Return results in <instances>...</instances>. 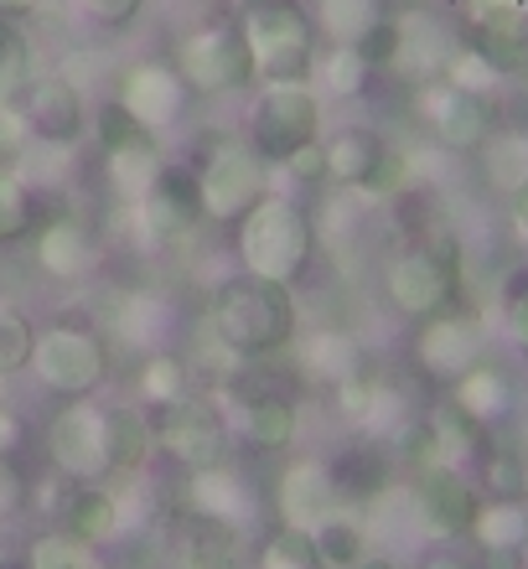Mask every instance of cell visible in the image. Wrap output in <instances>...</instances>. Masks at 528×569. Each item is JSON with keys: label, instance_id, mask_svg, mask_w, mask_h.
<instances>
[{"label": "cell", "instance_id": "obj_1", "mask_svg": "<svg viewBox=\"0 0 528 569\" xmlns=\"http://www.w3.org/2000/svg\"><path fill=\"white\" fill-rule=\"evenodd\" d=\"M212 337L233 352V358H275L290 352L301 337V311L290 284L259 280V274H233L218 284L212 296Z\"/></svg>", "mask_w": 528, "mask_h": 569}, {"label": "cell", "instance_id": "obj_2", "mask_svg": "<svg viewBox=\"0 0 528 569\" xmlns=\"http://www.w3.org/2000/svg\"><path fill=\"white\" fill-rule=\"evenodd\" d=\"M233 249H239L243 274L296 284L306 274V264H311V254H317V233H311V218H306L301 202H290L280 192H265L239 218Z\"/></svg>", "mask_w": 528, "mask_h": 569}, {"label": "cell", "instance_id": "obj_3", "mask_svg": "<svg viewBox=\"0 0 528 569\" xmlns=\"http://www.w3.org/2000/svg\"><path fill=\"white\" fill-rule=\"evenodd\" d=\"M239 31L259 83H306L317 62V21L301 6H243Z\"/></svg>", "mask_w": 528, "mask_h": 569}, {"label": "cell", "instance_id": "obj_4", "mask_svg": "<svg viewBox=\"0 0 528 569\" xmlns=\"http://www.w3.org/2000/svg\"><path fill=\"white\" fill-rule=\"evenodd\" d=\"M27 373L37 378L47 393H58V399H93L99 383L109 378V347L99 331L58 321V327L37 331Z\"/></svg>", "mask_w": 528, "mask_h": 569}, {"label": "cell", "instance_id": "obj_5", "mask_svg": "<svg viewBox=\"0 0 528 569\" xmlns=\"http://www.w3.org/2000/svg\"><path fill=\"white\" fill-rule=\"evenodd\" d=\"M321 140V99L311 83H265L249 114V150L259 161H286L290 150Z\"/></svg>", "mask_w": 528, "mask_h": 569}, {"label": "cell", "instance_id": "obj_6", "mask_svg": "<svg viewBox=\"0 0 528 569\" xmlns=\"http://www.w3.org/2000/svg\"><path fill=\"white\" fill-rule=\"evenodd\" d=\"M47 456L62 481H104L109 466V409L93 399H62V409L47 420Z\"/></svg>", "mask_w": 528, "mask_h": 569}, {"label": "cell", "instance_id": "obj_7", "mask_svg": "<svg viewBox=\"0 0 528 569\" xmlns=\"http://www.w3.org/2000/svg\"><path fill=\"white\" fill-rule=\"evenodd\" d=\"M177 73L187 78L192 93H233L255 83V58L243 42L239 21H212L181 37L177 47Z\"/></svg>", "mask_w": 528, "mask_h": 569}, {"label": "cell", "instance_id": "obj_8", "mask_svg": "<svg viewBox=\"0 0 528 569\" xmlns=\"http://www.w3.org/2000/svg\"><path fill=\"white\" fill-rule=\"evenodd\" d=\"M197 192H202V218L239 223L243 212L270 192L265 187V161L239 140H223V146L208 150V161L197 166Z\"/></svg>", "mask_w": 528, "mask_h": 569}, {"label": "cell", "instance_id": "obj_9", "mask_svg": "<svg viewBox=\"0 0 528 569\" xmlns=\"http://www.w3.org/2000/svg\"><path fill=\"white\" fill-rule=\"evenodd\" d=\"M383 296L409 321H430V316L451 311L456 300L451 249H405V254H393L389 270H383Z\"/></svg>", "mask_w": 528, "mask_h": 569}, {"label": "cell", "instance_id": "obj_10", "mask_svg": "<svg viewBox=\"0 0 528 569\" xmlns=\"http://www.w3.org/2000/svg\"><path fill=\"white\" fill-rule=\"evenodd\" d=\"M156 450H167L171 461H181L187 471H208V466L228 461V425L218 420V409L208 399H181V405L151 409Z\"/></svg>", "mask_w": 528, "mask_h": 569}, {"label": "cell", "instance_id": "obj_11", "mask_svg": "<svg viewBox=\"0 0 528 569\" xmlns=\"http://www.w3.org/2000/svg\"><path fill=\"white\" fill-rule=\"evenodd\" d=\"M420 114L446 150H482L487 140L498 136V104H492V93H467V89H451V83H425Z\"/></svg>", "mask_w": 528, "mask_h": 569}, {"label": "cell", "instance_id": "obj_12", "mask_svg": "<svg viewBox=\"0 0 528 569\" xmlns=\"http://www.w3.org/2000/svg\"><path fill=\"white\" fill-rule=\"evenodd\" d=\"M415 512H420V523L430 528V533L461 539V533H471L477 512H482V492H477L451 461H436L415 477Z\"/></svg>", "mask_w": 528, "mask_h": 569}, {"label": "cell", "instance_id": "obj_13", "mask_svg": "<svg viewBox=\"0 0 528 569\" xmlns=\"http://www.w3.org/2000/svg\"><path fill=\"white\" fill-rule=\"evenodd\" d=\"M197 223H202L197 171H187V166H161V177L140 197V228H146V239H156V243L187 239Z\"/></svg>", "mask_w": 528, "mask_h": 569}, {"label": "cell", "instance_id": "obj_14", "mask_svg": "<svg viewBox=\"0 0 528 569\" xmlns=\"http://www.w3.org/2000/svg\"><path fill=\"white\" fill-rule=\"evenodd\" d=\"M187 99H192V89H187V78L177 73V62H136L130 73L120 78V104L136 114L146 130H171V124L187 114Z\"/></svg>", "mask_w": 528, "mask_h": 569}, {"label": "cell", "instance_id": "obj_15", "mask_svg": "<svg viewBox=\"0 0 528 569\" xmlns=\"http://www.w3.org/2000/svg\"><path fill=\"white\" fill-rule=\"evenodd\" d=\"M21 109H27V124H31V140L42 146H78L83 140V93L58 73H42L31 78L27 93H21Z\"/></svg>", "mask_w": 528, "mask_h": 569}, {"label": "cell", "instance_id": "obj_16", "mask_svg": "<svg viewBox=\"0 0 528 569\" xmlns=\"http://www.w3.org/2000/svg\"><path fill=\"white\" fill-rule=\"evenodd\" d=\"M31 259H37V270H42L47 280H83V274H93V264H99V243H93V233L83 228V218L52 212V218L37 223V233H31Z\"/></svg>", "mask_w": 528, "mask_h": 569}, {"label": "cell", "instance_id": "obj_17", "mask_svg": "<svg viewBox=\"0 0 528 569\" xmlns=\"http://www.w3.org/2000/svg\"><path fill=\"white\" fill-rule=\"evenodd\" d=\"M415 362H420L430 378H440V383H456L471 362H482V337H477V327H471L467 316L440 311V316H430L425 331L415 337Z\"/></svg>", "mask_w": 528, "mask_h": 569}, {"label": "cell", "instance_id": "obj_18", "mask_svg": "<svg viewBox=\"0 0 528 569\" xmlns=\"http://www.w3.org/2000/svg\"><path fill=\"white\" fill-rule=\"evenodd\" d=\"M275 508H280V518H286L290 528H306V533H311L317 523H327V518L342 508L327 461L286 466V477H280V487H275Z\"/></svg>", "mask_w": 528, "mask_h": 569}, {"label": "cell", "instance_id": "obj_19", "mask_svg": "<svg viewBox=\"0 0 528 569\" xmlns=\"http://www.w3.org/2000/svg\"><path fill=\"white\" fill-rule=\"evenodd\" d=\"M243 528L187 508L177 518V565L181 569H239Z\"/></svg>", "mask_w": 528, "mask_h": 569}, {"label": "cell", "instance_id": "obj_20", "mask_svg": "<svg viewBox=\"0 0 528 569\" xmlns=\"http://www.w3.org/2000/svg\"><path fill=\"white\" fill-rule=\"evenodd\" d=\"M471 52L487 58V68L498 78L528 73V11L524 6H487L471 27Z\"/></svg>", "mask_w": 528, "mask_h": 569}, {"label": "cell", "instance_id": "obj_21", "mask_svg": "<svg viewBox=\"0 0 528 569\" xmlns=\"http://www.w3.org/2000/svg\"><path fill=\"white\" fill-rule=\"evenodd\" d=\"M124 528L120 492H109L104 481H68V502H62V533L83 543H109Z\"/></svg>", "mask_w": 528, "mask_h": 569}, {"label": "cell", "instance_id": "obj_22", "mask_svg": "<svg viewBox=\"0 0 528 569\" xmlns=\"http://www.w3.org/2000/svg\"><path fill=\"white\" fill-rule=\"evenodd\" d=\"M327 471H332V487L342 502H378L389 487V450H378L373 440H358V446L337 450Z\"/></svg>", "mask_w": 528, "mask_h": 569}, {"label": "cell", "instance_id": "obj_23", "mask_svg": "<svg viewBox=\"0 0 528 569\" xmlns=\"http://www.w3.org/2000/svg\"><path fill=\"white\" fill-rule=\"evenodd\" d=\"M296 362H301V373L311 383H348V378L362 373V352L352 337L342 331H311V337H296L290 342Z\"/></svg>", "mask_w": 528, "mask_h": 569}, {"label": "cell", "instance_id": "obj_24", "mask_svg": "<svg viewBox=\"0 0 528 569\" xmlns=\"http://www.w3.org/2000/svg\"><path fill=\"white\" fill-rule=\"evenodd\" d=\"M187 502H192L197 512H208V518H223V523H239L249 518V481L233 471V466H208V471H192L187 477Z\"/></svg>", "mask_w": 528, "mask_h": 569}, {"label": "cell", "instance_id": "obj_25", "mask_svg": "<svg viewBox=\"0 0 528 569\" xmlns=\"http://www.w3.org/2000/svg\"><path fill=\"white\" fill-rule=\"evenodd\" d=\"M321 150H327V181H332V187H362L389 146H383L368 124H342L332 140H321Z\"/></svg>", "mask_w": 528, "mask_h": 569}, {"label": "cell", "instance_id": "obj_26", "mask_svg": "<svg viewBox=\"0 0 528 569\" xmlns=\"http://www.w3.org/2000/svg\"><path fill=\"white\" fill-rule=\"evenodd\" d=\"M451 405H461L477 425H492L514 405V383H508V373L492 368V362H471L467 373L451 383Z\"/></svg>", "mask_w": 528, "mask_h": 569}, {"label": "cell", "instance_id": "obj_27", "mask_svg": "<svg viewBox=\"0 0 528 569\" xmlns=\"http://www.w3.org/2000/svg\"><path fill=\"white\" fill-rule=\"evenodd\" d=\"M156 450L151 415H140L130 405H109V466L114 477H140Z\"/></svg>", "mask_w": 528, "mask_h": 569}, {"label": "cell", "instance_id": "obj_28", "mask_svg": "<svg viewBox=\"0 0 528 569\" xmlns=\"http://www.w3.org/2000/svg\"><path fill=\"white\" fill-rule=\"evenodd\" d=\"M301 435V409L290 405L286 393H259L243 409V440L255 450H286Z\"/></svg>", "mask_w": 528, "mask_h": 569}, {"label": "cell", "instance_id": "obj_29", "mask_svg": "<svg viewBox=\"0 0 528 569\" xmlns=\"http://www.w3.org/2000/svg\"><path fill=\"white\" fill-rule=\"evenodd\" d=\"M451 62V47H446V31L430 21V16H399V62L409 78H430Z\"/></svg>", "mask_w": 528, "mask_h": 569}, {"label": "cell", "instance_id": "obj_30", "mask_svg": "<svg viewBox=\"0 0 528 569\" xmlns=\"http://www.w3.org/2000/svg\"><path fill=\"white\" fill-rule=\"evenodd\" d=\"M368 78H373V68L358 58V47H332L327 58L311 62L306 83H311L317 99H358L368 89Z\"/></svg>", "mask_w": 528, "mask_h": 569}, {"label": "cell", "instance_id": "obj_31", "mask_svg": "<svg viewBox=\"0 0 528 569\" xmlns=\"http://www.w3.org/2000/svg\"><path fill=\"white\" fill-rule=\"evenodd\" d=\"M311 543H317L321 569H358L362 559H368V528H362L358 518H348L342 508H337L327 523L311 528Z\"/></svg>", "mask_w": 528, "mask_h": 569}, {"label": "cell", "instance_id": "obj_32", "mask_svg": "<svg viewBox=\"0 0 528 569\" xmlns=\"http://www.w3.org/2000/svg\"><path fill=\"white\" fill-rule=\"evenodd\" d=\"M471 539L482 543L487 555H518L528 543V508L524 502H482Z\"/></svg>", "mask_w": 528, "mask_h": 569}, {"label": "cell", "instance_id": "obj_33", "mask_svg": "<svg viewBox=\"0 0 528 569\" xmlns=\"http://www.w3.org/2000/svg\"><path fill=\"white\" fill-rule=\"evenodd\" d=\"M136 393H140V405H151V409L181 405V399L192 393V368L181 358H171V352H151L136 378Z\"/></svg>", "mask_w": 528, "mask_h": 569}, {"label": "cell", "instance_id": "obj_34", "mask_svg": "<svg viewBox=\"0 0 528 569\" xmlns=\"http://www.w3.org/2000/svg\"><path fill=\"white\" fill-rule=\"evenodd\" d=\"M171 327V306L156 296H124L120 316H114V331H120L130 347H156Z\"/></svg>", "mask_w": 528, "mask_h": 569}, {"label": "cell", "instance_id": "obj_35", "mask_svg": "<svg viewBox=\"0 0 528 569\" xmlns=\"http://www.w3.org/2000/svg\"><path fill=\"white\" fill-rule=\"evenodd\" d=\"M31 83V42L11 16H0V104H21Z\"/></svg>", "mask_w": 528, "mask_h": 569}, {"label": "cell", "instance_id": "obj_36", "mask_svg": "<svg viewBox=\"0 0 528 569\" xmlns=\"http://www.w3.org/2000/svg\"><path fill=\"white\" fill-rule=\"evenodd\" d=\"M378 16V0H317V31H327L332 47H352Z\"/></svg>", "mask_w": 528, "mask_h": 569}, {"label": "cell", "instance_id": "obj_37", "mask_svg": "<svg viewBox=\"0 0 528 569\" xmlns=\"http://www.w3.org/2000/svg\"><path fill=\"white\" fill-rule=\"evenodd\" d=\"M31 569H109V559L99 555V543H83L73 533H42L27 555Z\"/></svg>", "mask_w": 528, "mask_h": 569}, {"label": "cell", "instance_id": "obj_38", "mask_svg": "<svg viewBox=\"0 0 528 569\" xmlns=\"http://www.w3.org/2000/svg\"><path fill=\"white\" fill-rule=\"evenodd\" d=\"M37 233V197L11 166H0V243H16Z\"/></svg>", "mask_w": 528, "mask_h": 569}, {"label": "cell", "instance_id": "obj_39", "mask_svg": "<svg viewBox=\"0 0 528 569\" xmlns=\"http://www.w3.org/2000/svg\"><path fill=\"white\" fill-rule=\"evenodd\" d=\"M93 136H99V150H104V156H120V150L151 146L156 130H146V124H140L136 114L120 104V99H104V104H99V114H93Z\"/></svg>", "mask_w": 528, "mask_h": 569}, {"label": "cell", "instance_id": "obj_40", "mask_svg": "<svg viewBox=\"0 0 528 569\" xmlns=\"http://www.w3.org/2000/svg\"><path fill=\"white\" fill-rule=\"evenodd\" d=\"M482 166H487V181L514 197L528 181V136H492L482 146Z\"/></svg>", "mask_w": 528, "mask_h": 569}, {"label": "cell", "instance_id": "obj_41", "mask_svg": "<svg viewBox=\"0 0 528 569\" xmlns=\"http://www.w3.org/2000/svg\"><path fill=\"white\" fill-rule=\"evenodd\" d=\"M31 347H37V327L27 321V311H16L11 300H0V378L27 373Z\"/></svg>", "mask_w": 528, "mask_h": 569}, {"label": "cell", "instance_id": "obj_42", "mask_svg": "<svg viewBox=\"0 0 528 569\" xmlns=\"http://www.w3.org/2000/svg\"><path fill=\"white\" fill-rule=\"evenodd\" d=\"M430 425H436V440H440V461H467V456H477V446H482V425L471 420L461 405L436 409Z\"/></svg>", "mask_w": 528, "mask_h": 569}, {"label": "cell", "instance_id": "obj_43", "mask_svg": "<svg viewBox=\"0 0 528 569\" xmlns=\"http://www.w3.org/2000/svg\"><path fill=\"white\" fill-rule=\"evenodd\" d=\"M259 569H321L317 543H311L306 528H275L265 549H259Z\"/></svg>", "mask_w": 528, "mask_h": 569}, {"label": "cell", "instance_id": "obj_44", "mask_svg": "<svg viewBox=\"0 0 528 569\" xmlns=\"http://www.w3.org/2000/svg\"><path fill=\"white\" fill-rule=\"evenodd\" d=\"M393 450H399V461H409L415 471L440 461V440H436V425L430 420H399L393 430Z\"/></svg>", "mask_w": 528, "mask_h": 569}, {"label": "cell", "instance_id": "obj_45", "mask_svg": "<svg viewBox=\"0 0 528 569\" xmlns=\"http://www.w3.org/2000/svg\"><path fill=\"white\" fill-rule=\"evenodd\" d=\"M352 47H358V58L368 62L373 73H383V68H393V62H399V21H393V16H378L373 27L362 31Z\"/></svg>", "mask_w": 528, "mask_h": 569}, {"label": "cell", "instance_id": "obj_46", "mask_svg": "<svg viewBox=\"0 0 528 569\" xmlns=\"http://www.w3.org/2000/svg\"><path fill=\"white\" fill-rule=\"evenodd\" d=\"M440 73H446L451 89H467V93H492V83H498V73L487 68V58H477L471 47H456L451 62H446Z\"/></svg>", "mask_w": 528, "mask_h": 569}, {"label": "cell", "instance_id": "obj_47", "mask_svg": "<svg viewBox=\"0 0 528 569\" xmlns=\"http://www.w3.org/2000/svg\"><path fill=\"white\" fill-rule=\"evenodd\" d=\"M482 487L492 492V502H524V461L518 456H487Z\"/></svg>", "mask_w": 528, "mask_h": 569}, {"label": "cell", "instance_id": "obj_48", "mask_svg": "<svg viewBox=\"0 0 528 569\" xmlns=\"http://www.w3.org/2000/svg\"><path fill=\"white\" fill-rule=\"evenodd\" d=\"M405 181H409V161L399 156V150H383V156H378V166L368 171V181H362L358 192H368V197H393V192H405Z\"/></svg>", "mask_w": 528, "mask_h": 569}, {"label": "cell", "instance_id": "obj_49", "mask_svg": "<svg viewBox=\"0 0 528 569\" xmlns=\"http://www.w3.org/2000/svg\"><path fill=\"white\" fill-rule=\"evenodd\" d=\"M31 146V124L21 104H0V166H11Z\"/></svg>", "mask_w": 528, "mask_h": 569}, {"label": "cell", "instance_id": "obj_50", "mask_svg": "<svg viewBox=\"0 0 528 569\" xmlns=\"http://www.w3.org/2000/svg\"><path fill=\"white\" fill-rule=\"evenodd\" d=\"M296 181H327V150H321V140H311V146L290 150L286 161H280Z\"/></svg>", "mask_w": 528, "mask_h": 569}, {"label": "cell", "instance_id": "obj_51", "mask_svg": "<svg viewBox=\"0 0 528 569\" xmlns=\"http://www.w3.org/2000/svg\"><path fill=\"white\" fill-rule=\"evenodd\" d=\"M508 331H514L518 352L528 358V274H518V280L508 284Z\"/></svg>", "mask_w": 528, "mask_h": 569}, {"label": "cell", "instance_id": "obj_52", "mask_svg": "<svg viewBox=\"0 0 528 569\" xmlns=\"http://www.w3.org/2000/svg\"><path fill=\"white\" fill-rule=\"evenodd\" d=\"M78 6H83V11H89L99 27H130L146 0H78Z\"/></svg>", "mask_w": 528, "mask_h": 569}, {"label": "cell", "instance_id": "obj_53", "mask_svg": "<svg viewBox=\"0 0 528 569\" xmlns=\"http://www.w3.org/2000/svg\"><path fill=\"white\" fill-rule=\"evenodd\" d=\"M21 502H27V477H21V471H16V461L0 450V518H11Z\"/></svg>", "mask_w": 528, "mask_h": 569}, {"label": "cell", "instance_id": "obj_54", "mask_svg": "<svg viewBox=\"0 0 528 569\" xmlns=\"http://www.w3.org/2000/svg\"><path fill=\"white\" fill-rule=\"evenodd\" d=\"M420 569H477V565H471V559H461V555H451V549H440V555H425Z\"/></svg>", "mask_w": 528, "mask_h": 569}, {"label": "cell", "instance_id": "obj_55", "mask_svg": "<svg viewBox=\"0 0 528 569\" xmlns=\"http://www.w3.org/2000/svg\"><path fill=\"white\" fill-rule=\"evenodd\" d=\"M16 435H21V425H16V415H11V409H0V450H6V456H11Z\"/></svg>", "mask_w": 528, "mask_h": 569}, {"label": "cell", "instance_id": "obj_56", "mask_svg": "<svg viewBox=\"0 0 528 569\" xmlns=\"http://www.w3.org/2000/svg\"><path fill=\"white\" fill-rule=\"evenodd\" d=\"M42 6H47V0H0V16H11V21H16V16L42 11Z\"/></svg>", "mask_w": 528, "mask_h": 569}, {"label": "cell", "instance_id": "obj_57", "mask_svg": "<svg viewBox=\"0 0 528 569\" xmlns=\"http://www.w3.org/2000/svg\"><path fill=\"white\" fill-rule=\"evenodd\" d=\"M514 218H518V228H524V233H528V181H524V187H518V192H514Z\"/></svg>", "mask_w": 528, "mask_h": 569}, {"label": "cell", "instance_id": "obj_58", "mask_svg": "<svg viewBox=\"0 0 528 569\" xmlns=\"http://www.w3.org/2000/svg\"><path fill=\"white\" fill-rule=\"evenodd\" d=\"M358 569H399V565H393V559H383V555H373V559H362Z\"/></svg>", "mask_w": 528, "mask_h": 569}, {"label": "cell", "instance_id": "obj_59", "mask_svg": "<svg viewBox=\"0 0 528 569\" xmlns=\"http://www.w3.org/2000/svg\"><path fill=\"white\" fill-rule=\"evenodd\" d=\"M255 6H301V0H255Z\"/></svg>", "mask_w": 528, "mask_h": 569}, {"label": "cell", "instance_id": "obj_60", "mask_svg": "<svg viewBox=\"0 0 528 569\" xmlns=\"http://www.w3.org/2000/svg\"><path fill=\"white\" fill-rule=\"evenodd\" d=\"M0 569H31V565H27V559H6V565H0Z\"/></svg>", "mask_w": 528, "mask_h": 569}, {"label": "cell", "instance_id": "obj_61", "mask_svg": "<svg viewBox=\"0 0 528 569\" xmlns=\"http://www.w3.org/2000/svg\"><path fill=\"white\" fill-rule=\"evenodd\" d=\"M524 497H528V461H524Z\"/></svg>", "mask_w": 528, "mask_h": 569}, {"label": "cell", "instance_id": "obj_62", "mask_svg": "<svg viewBox=\"0 0 528 569\" xmlns=\"http://www.w3.org/2000/svg\"><path fill=\"white\" fill-rule=\"evenodd\" d=\"M524 569H528V555H524Z\"/></svg>", "mask_w": 528, "mask_h": 569}, {"label": "cell", "instance_id": "obj_63", "mask_svg": "<svg viewBox=\"0 0 528 569\" xmlns=\"http://www.w3.org/2000/svg\"><path fill=\"white\" fill-rule=\"evenodd\" d=\"M524 136H528V130H524Z\"/></svg>", "mask_w": 528, "mask_h": 569}]
</instances>
